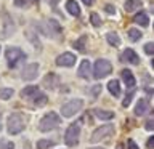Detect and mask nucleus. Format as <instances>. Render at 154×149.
Masks as SVG:
<instances>
[{
	"label": "nucleus",
	"mask_w": 154,
	"mask_h": 149,
	"mask_svg": "<svg viewBox=\"0 0 154 149\" xmlns=\"http://www.w3.org/2000/svg\"><path fill=\"white\" fill-rule=\"evenodd\" d=\"M60 123H61L60 115L56 112H48L47 115H43L40 119V122H38V130H40V132H51V130L60 127Z\"/></svg>",
	"instance_id": "obj_1"
},
{
	"label": "nucleus",
	"mask_w": 154,
	"mask_h": 149,
	"mask_svg": "<svg viewBox=\"0 0 154 149\" xmlns=\"http://www.w3.org/2000/svg\"><path fill=\"white\" fill-rule=\"evenodd\" d=\"M5 56H7V62H8V66L11 67V69H13V67H16L19 62H23L24 59H26V53H24L21 48H18V47L7 48Z\"/></svg>",
	"instance_id": "obj_2"
},
{
	"label": "nucleus",
	"mask_w": 154,
	"mask_h": 149,
	"mask_svg": "<svg viewBox=\"0 0 154 149\" xmlns=\"http://www.w3.org/2000/svg\"><path fill=\"white\" fill-rule=\"evenodd\" d=\"M37 27H38V31H40L42 34H45L47 37H58L63 32L60 23L55 21V19H47L45 23L38 24Z\"/></svg>",
	"instance_id": "obj_3"
},
{
	"label": "nucleus",
	"mask_w": 154,
	"mask_h": 149,
	"mask_svg": "<svg viewBox=\"0 0 154 149\" xmlns=\"http://www.w3.org/2000/svg\"><path fill=\"white\" fill-rule=\"evenodd\" d=\"M26 123H24V117L19 112H14L8 117V133L10 135H18L21 133Z\"/></svg>",
	"instance_id": "obj_4"
},
{
	"label": "nucleus",
	"mask_w": 154,
	"mask_h": 149,
	"mask_svg": "<svg viewBox=\"0 0 154 149\" xmlns=\"http://www.w3.org/2000/svg\"><path fill=\"white\" fill-rule=\"evenodd\" d=\"M112 72V64L108 59H96L95 67H93V77L95 79H104L106 75H109Z\"/></svg>",
	"instance_id": "obj_5"
},
{
	"label": "nucleus",
	"mask_w": 154,
	"mask_h": 149,
	"mask_svg": "<svg viewBox=\"0 0 154 149\" xmlns=\"http://www.w3.org/2000/svg\"><path fill=\"white\" fill-rule=\"evenodd\" d=\"M82 106H84V101H82V99H71V101H67L66 104L61 106L63 117H72V115H75L82 109Z\"/></svg>",
	"instance_id": "obj_6"
},
{
	"label": "nucleus",
	"mask_w": 154,
	"mask_h": 149,
	"mask_svg": "<svg viewBox=\"0 0 154 149\" xmlns=\"http://www.w3.org/2000/svg\"><path fill=\"white\" fill-rule=\"evenodd\" d=\"M112 133H114V125H112V123L101 125L100 128H96L95 132L91 133V136H90V141H91V143H98V141H101V139H104V138L111 136Z\"/></svg>",
	"instance_id": "obj_7"
},
{
	"label": "nucleus",
	"mask_w": 154,
	"mask_h": 149,
	"mask_svg": "<svg viewBox=\"0 0 154 149\" xmlns=\"http://www.w3.org/2000/svg\"><path fill=\"white\" fill-rule=\"evenodd\" d=\"M79 136H80V127L79 123H71L67 127L66 133H64V141L67 146H75L79 143Z\"/></svg>",
	"instance_id": "obj_8"
},
{
	"label": "nucleus",
	"mask_w": 154,
	"mask_h": 149,
	"mask_svg": "<svg viewBox=\"0 0 154 149\" xmlns=\"http://www.w3.org/2000/svg\"><path fill=\"white\" fill-rule=\"evenodd\" d=\"M38 75V64L37 62H32V64H27L21 72V79L23 80H34Z\"/></svg>",
	"instance_id": "obj_9"
},
{
	"label": "nucleus",
	"mask_w": 154,
	"mask_h": 149,
	"mask_svg": "<svg viewBox=\"0 0 154 149\" xmlns=\"http://www.w3.org/2000/svg\"><path fill=\"white\" fill-rule=\"evenodd\" d=\"M75 59H77L75 55L66 51V53H63V55H60V56L56 58V64L61 66V67H71V66L75 64Z\"/></svg>",
	"instance_id": "obj_10"
},
{
	"label": "nucleus",
	"mask_w": 154,
	"mask_h": 149,
	"mask_svg": "<svg viewBox=\"0 0 154 149\" xmlns=\"http://www.w3.org/2000/svg\"><path fill=\"white\" fill-rule=\"evenodd\" d=\"M120 61L130 62V64H138V62H140V58H138V55L132 50V48H127V50H124L122 56H120Z\"/></svg>",
	"instance_id": "obj_11"
},
{
	"label": "nucleus",
	"mask_w": 154,
	"mask_h": 149,
	"mask_svg": "<svg viewBox=\"0 0 154 149\" xmlns=\"http://www.w3.org/2000/svg\"><path fill=\"white\" fill-rule=\"evenodd\" d=\"M149 111H151V109H149V101L146 98L140 99L137 103V106H135V114L140 115V117H141V115H146Z\"/></svg>",
	"instance_id": "obj_12"
},
{
	"label": "nucleus",
	"mask_w": 154,
	"mask_h": 149,
	"mask_svg": "<svg viewBox=\"0 0 154 149\" xmlns=\"http://www.w3.org/2000/svg\"><path fill=\"white\" fill-rule=\"evenodd\" d=\"M79 77H82V79H88L90 77V72H91V64H90V61L88 59H84L80 62V66H79Z\"/></svg>",
	"instance_id": "obj_13"
},
{
	"label": "nucleus",
	"mask_w": 154,
	"mask_h": 149,
	"mask_svg": "<svg viewBox=\"0 0 154 149\" xmlns=\"http://www.w3.org/2000/svg\"><path fill=\"white\" fill-rule=\"evenodd\" d=\"M120 75H122V80L125 82V85H127L128 88H133L135 84H137V80H135V77H133V72L130 69H124L120 72Z\"/></svg>",
	"instance_id": "obj_14"
},
{
	"label": "nucleus",
	"mask_w": 154,
	"mask_h": 149,
	"mask_svg": "<svg viewBox=\"0 0 154 149\" xmlns=\"http://www.w3.org/2000/svg\"><path fill=\"white\" fill-rule=\"evenodd\" d=\"M66 10L72 14V16H79L80 14V7H79V3H77L75 0H67L66 2Z\"/></svg>",
	"instance_id": "obj_15"
},
{
	"label": "nucleus",
	"mask_w": 154,
	"mask_h": 149,
	"mask_svg": "<svg viewBox=\"0 0 154 149\" xmlns=\"http://www.w3.org/2000/svg\"><path fill=\"white\" fill-rule=\"evenodd\" d=\"M141 0H127V2L124 3V8H125V11L127 13H132L135 11V10H138V8H141Z\"/></svg>",
	"instance_id": "obj_16"
},
{
	"label": "nucleus",
	"mask_w": 154,
	"mask_h": 149,
	"mask_svg": "<svg viewBox=\"0 0 154 149\" xmlns=\"http://www.w3.org/2000/svg\"><path fill=\"white\" fill-rule=\"evenodd\" d=\"M133 23H137L140 24V26H143V27H146L148 24H149V16L144 11L141 13H138V14H135V18H133Z\"/></svg>",
	"instance_id": "obj_17"
},
{
	"label": "nucleus",
	"mask_w": 154,
	"mask_h": 149,
	"mask_svg": "<svg viewBox=\"0 0 154 149\" xmlns=\"http://www.w3.org/2000/svg\"><path fill=\"white\" fill-rule=\"evenodd\" d=\"M93 114L100 120H111V119L114 117V112H111V111H103V109H95Z\"/></svg>",
	"instance_id": "obj_18"
},
{
	"label": "nucleus",
	"mask_w": 154,
	"mask_h": 149,
	"mask_svg": "<svg viewBox=\"0 0 154 149\" xmlns=\"http://www.w3.org/2000/svg\"><path fill=\"white\" fill-rule=\"evenodd\" d=\"M108 90H109V93L111 95H114V96H119L120 95V85H119V80H109V84H108Z\"/></svg>",
	"instance_id": "obj_19"
},
{
	"label": "nucleus",
	"mask_w": 154,
	"mask_h": 149,
	"mask_svg": "<svg viewBox=\"0 0 154 149\" xmlns=\"http://www.w3.org/2000/svg\"><path fill=\"white\" fill-rule=\"evenodd\" d=\"M43 85L47 87V88H55V87L58 85V77L55 75V74H48L47 77H45V80H43Z\"/></svg>",
	"instance_id": "obj_20"
},
{
	"label": "nucleus",
	"mask_w": 154,
	"mask_h": 149,
	"mask_svg": "<svg viewBox=\"0 0 154 149\" xmlns=\"http://www.w3.org/2000/svg\"><path fill=\"white\" fill-rule=\"evenodd\" d=\"M37 91H38V87L37 85H29V87H26V88L21 91V96H23V98H32Z\"/></svg>",
	"instance_id": "obj_21"
},
{
	"label": "nucleus",
	"mask_w": 154,
	"mask_h": 149,
	"mask_svg": "<svg viewBox=\"0 0 154 149\" xmlns=\"http://www.w3.org/2000/svg\"><path fill=\"white\" fill-rule=\"evenodd\" d=\"M106 40H108V43L112 45V47H119L120 45V37L116 32H108L106 34Z\"/></svg>",
	"instance_id": "obj_22"
},
{
	"label": "nucleus",
	"mask_w": 154,
	"mask_h": 149,
	"mask_svg": "<svg viewBox=\"0 0 154 149\" xmlns=\"http://www.w3.org/2000/svg\"><path fill=\"white\" fill-rule=\"evenodd\" d=\"M34 98V106H37V108H40V106H43V104H47V101H48V98H47V95H43V93H37L32 96Z\"/></svg>",
	"instance_id": "obj_23"
},
{
	"label": "nucleus",
	"mask_w": 154,
	"mask_h": 149,
	"mask_svg": "<svg viewBox=\"0 0 154 149\" xmlns=\"http://www.w3.org/2000/svg\"><path fill=\"white\" fill-rule=\"evenodd\" d=\"M85 43H87V35H82L79 40L74 42V48H75V50H79V51H84L85 50Z\"/></svg>",
	"instance_id": "obj_24"
},
{
	"label": "nucleus",
	"mask_w": 154,
	"mask_h": 149,
	"mask_svg": "<svg viewBox=\"0 0 154 149\" xmlns=\"http://www.w3.org/2000/svg\"><path fill=\"white\" fill-rule=\"evenodd\" d=\"M35 2H38V0H14V5H16L18 8H29Z\"/></svg>",
	"instance_id": "obj_25"
},
{
	"label": "nucleus",
	"mask_w": 154,
	"mask_h": 149,
	"mask_svg": "<svg viewBox=\"0 0 154 149\" xmlns=\"http://www.w3.org/2000/svg\"><path fill=\"white\" fill-rule=\"evenodd\" d=\"M55 146V143L50 141V139H40V141H37V149H50Z\"/></svg>",
	"instance_id": "obj_26"
},
{
	"label": "nucleus",
	"mask_w": 154,
	"mask_h": 149,
	"mask_svg": "<svg viewBox=\"0 0 154 149\" xmlns=\"http://www.w3.org/2000/svg\"><path fill=\"white\" fill-rule=\"evenodd\" d=\"M128 38L132 42H137L141 38V32H140V29H128Z\"/></svg>",
	"instance_id": "obj_27"
},
{
	"label": "nucleus",
	"mask_w": 154,
	"mask_h": 149,
	"mask_svg": "<svg viewBox=\"0 0 154 149\" xmlns=\"http://www.w3.org/2000/svg\"><path fill=\"white\" fill-rule=\"evenodd\" d=\"M13 96V90L11 88H2L0 90V99H10Z\"/></svg>",
	"instance_id": "obj_28"
},
{
	"label": "nucleus",
	"mask_w": 154,
	"mask_h": 149,
	"mask_svg": "<svg viewBox=\"0 0 154 149\" xmlns=\"http://www.w3.org/2000/svg\"><path fill=\"white\" fill-rule=\"evenodd\" d=\"M90 21H91V24H93L95 27L101 26V19H100V16H98L96 13H91V14H90Z\"/></svg>",
	"instance_id": "obj_29"
},
{
	"label": "nucleus",
	"mask_w": 154,
	"mask_h": 149,
	"mask_svg": "<svg viewBox=\"0 0 154 149\" xmlns=\"http://www.w3.org/2000/svg\"><path fill=\"white\" fill-rule=\"evenodd\" d=\"M133 96H135V91H132V93H128L127 96H125V99L122 101V106H124V108H128V104L132 103V98H133Z\"/></svg>",
	"instance_id": "obj_30"
},
{
	"label": "nucleus",
	"mask_w": 154,
	"mask_h": 149,
	"mask_svg": "<svg viewBox=\"0 0 154 149\" xmlns=\"http://www.w3.org/2000/svg\"><path fill=\"white\" fill-rule=\"evenodd\" d=\"M14 144L11 141H0V149H13Z\"/></svg>",
	"instance_id": "obj_31"
},
{
	"label": "nucleus",
	"mask_w": 154,
	"mask_h": 149,
	"mask_svg": "<svg viewBox=\"0 0 154 149\" xmlns=\"http://www.w3.org/2000/svg\"><path fill=\"white\" fill-rule=\"evenodd\" d=\"M144 51H146V55H152V51H154V45H152V42H148L146 45H144Z\"/></svg>",
	"instance_id": "obj_32"
},
{
	"label": "nucleus",
	"mask_w": 154,
	"mask_h": 149,
	"mask_svg": "<svg viewBox=\"0 0 154 149\" xmlns=\"http://www.w3.org/2000/svg\"><path fill=\"white\" fill-rule=\"evenodd\" d=\"M100 91H101V85H95L93 88H91V95H93V98H96V96H98Z\"/></svg>",
	"instance_id": "obj_33"
},
{
	"label": "nucleus",
	"mask_w": 154,
	"mask_h": 149,
	"mask_svg": "<svg viewBox=\"0 0 154 149\" xmlns=\"http://www.w3.org/2000/svg\"><path fill=\"white\" fill-rule=\"evenodd\" d=\"M104 10H106V11H108L109 14H114V13H116V8L112 7V5H106Z\"/></svg>",
	"instance_id": "obj_34"
},
{
	"label": "nucleus",
	"mask_w": 154,
	"mask_h": 149,
	"mask_svg": "<svg viewBox=\"0 0 154 149\" xmlns=\"http://www.w3.org/2000/svg\"><path fill=\"white\" fill-rule=\"evenodd\" d=\"M144 127H146V130H149V132H151V130L154 128V122H152V119H149L148 122H146V125H144Z\"/></svg>",
	"instance_id": "obj_35"
},
{
	"label": "nucleus",
	"mask_w": 154,
	"mask_h": 149,
	"mask_svg": "<svg viewBox=\"0 0 154 149\" xmlns=\"http://www.w3.org/2000/svg\"><path fill=\"white\" fill-rule=\"evenodd\" d=\"M128 149H138L137 143H135L133 139H128Z\"/></svg>",
	"instance_id": "obj_36"
},
{
	"label": "nucleus",
	"mask_w": 154,
	"mask_h": 149,
	"mask_svg": "<svg viewBox=\"0 0 154 149\" xmlns=\"http://www.w3.org/2000/svg\"><path fill=\"white\" fill-rule=\"evenodd\" d=\"M146 146H148V149H152V147H154V136H151V138L148 139V144H146Z\"/></svg>",
	"instance_id": "obj_37"
},
{
	"label": "nucleus",
	"mask_w": 154,
	"mask_h": 149,
	"mask_svg": "<svg viewBox=\"0 0 154 149\" xmlns=\"http://www.w3.org/2000/svg\"><path fill=\"white\" fill-rule=\"evenodd\" d=\"M82 2H84V3L87 5V7H91V5L95 3V0H82Z\"/></svg>",
	"instance_id": "obj_38"
},
{
	"label": "nucleus",
	"mask_w": 154,
	"mask_h": 149,
	"mask_svg": "<svg viewBox=\"0 0 154 149\" xmlns=\"http://www.w3.org/2000/svg\"><path fill=\"white\" fill-rule=\"evenodd\" d=\"M48 3H50L51 7H56V5L60 3V0H48Z\"/></svg>",
	"instance_id": "obj_39"
},
{
	"label": "nucleus",
	"mask_w": 154,
	"mask_h": 149,
	"mask_svg": "<svg viewBox=\"0 0 154 149\" xmlns=\"http://www.w3.org/2000/svg\"><path fill=\"white\" fill-rule=\"evenodd\" d=\"M90 149H104V147H90Z\"/></svg>",
	"instance_id": "obj_40"
},
{
	"label": "nucleus",
	"mask_w": 154,
	"mask_h": 149,
	"mask_svg": "<svg viewBox=\"0 0 154 149\" xmlns=\"http://www.w3.org/2000/svg\"><path fill=\"white\" fill-rule=\"evenodd\" d=\"M0 130H2V125H0Z\"/></svg>",
	"instance_id": "obj_41"
}]
</instances>
